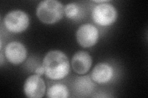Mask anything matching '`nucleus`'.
<instances>
[{"label":"nucleus","instance_id":"nucleus-1","mask_svg":"<svg viewBox=\"0 0 148 98\" xmlns=\"http://www.w3.org/2000/svg\"><path fill=\"white\" fill-rule=\"evenodd\" d=\"M42 66L46 76L51 80H59L66 77L70 72V63L64 52L52 50L46 55Z\"/></svg>","mask_w":148,"mask_h":98},{"label":"nucleus","instance_id":"nucleus-2","mask_svg":"<svg viewBox=\"0 0 148 98\" xmlns=\"http://www.w3.org/2000/svg\"><path fill=\"white\" fill-rule=\"evenodd\" d=\"M36 14L41 22L46 24H53L62 19L64 14V7L56 0H45L38 4Z\"/></svg>","mask_w":148,"mask_h":98},{"label":"nucleus","instance_id":"nucleus-3","mask_svg":"<svg viewBox=\"0 0 148 98\" xmlns=\"http://www.w3.org/2000/svg\"><path fill=\"white\" fill-rule=\"evenodd\" d=\"M92 19L101 26L112 24L117 18V11L112 4L108 3H101L95 6L92 11Z\"/></svg>","mask_w":148,"mask_h":98},{"label":"nucleus","instance_id":"nucleus-4","mask_svg":"<svg viewBox=\"0 0 148 98\" xmlns=\"http://www.w3.org/2000/svg\"><path fill=\"white\" fill-rule=\"evenodd\" d=\"M4 24L6 29L14 33L25 31L29 25V18L27 14L21 10L8 12L4 18Z\"/></svg>","mask_w":148,"mask_h":98},{"label":"nucleus","instance_id":"nucleus-5","mask_svg":"<svg viewBox=\"0 0 148 98\" xmlns=\"http://www.w3.org/2000/svg\"><path fill=\"white\" fill-rule=\"evenodd\" d=\"M76 38L78 43L83 47H91L98 42L99 32L95 26L86 23L78 28Z\"/></svg>","mask_w":148,"mask_h":98},{"label":"nucleus","instance_id":"nucleus-6","mask_svg":"<svg viewBox=\"0 0 148 98\" xmlns=\"http://www.w3.org/2000/svg\"><path fill=\"white\" fill-rule=\"evenodd\" d=\"M45 91V83L40 76L32 75L26 79L24 85V91L28 97H42Z\"/></svg>","mask_w":148,"mask_h":98},{"label":"nucleus","instance_id":"nucleus-7","mask_svg":"<svg viewBox=\"0 0 148 98\" xmlns=\"http://www.w3.org/2000/svg\"><path fill=\"white\" fill-rule=\"evenodd\" d=\"M4 53L8 60L13 64H19L26 59L27 49L19 42L13 41L5 47Z\"/></svg>","mask_w":148,"mask_h":98},{"label":"nucleus","instance_id":"nucleus-8","mask_svg":"<svg viewBox=\"0 0 148 98\" xmlns=\"http://www.w3.org/2000/svg\"><path fill=\"white\" fill-rule=\"evenodd\" d=\"M92 58L85 51H78L73 56L72 66L73 71L78 74H84L91 67Z\"/></svg>","mask_w":148,"mask_h":98},{"label":"nucleus","instance_id":"nucleus-9","mask_svg":"<svg viewBox=\"0 0 148 98\" xmlns=\"http://www.w3.org/2000/svg\"><path fill=\"white\" fill-rule=\"evenodd\" d=\"M113 76V69L109 64L101 63L96 64L91 72V78L98 83L109 82Z\"/></svg>","mask_w":148,"mask_h":98},{"label":"nucleus","instance_id":"nucleus-10","mask_svg":"<svg viewBox=\"0 0 148 98\" xmlns=\"http://www.w3.org/2000/svg\"><path fill=\"white\" fill-rule=\"evenodd\" d=\"M69 96L67 87L61 83L54 84L49 87L47 91V96L51 98H66Z\"/></svg>","mask_w":148,"mask_h":98},{"label":"nucleus","instance_id":"nucleus-11","mask_svg":"<svg viewBox=\"0 0 148 98\" xmlns=\"http://www.w3.org/2000/svg\"><path fill=\"white\" fill-rule=\"evenodd\" d=\"M75 88L81 94H88L93 89V84L90 77L85 76L78 78L75 83Z\"/></svg>","mask_w":148,"mask_h":98},{"label":"nucleus","instance_id":"nucleus-12","mask_svg":"<svg viewBox=\"0 0 148 98\" xmlns=\"http://www.w3.org/2000/svg\"><path fill=\"white\" fill-rule=\"evenodd\" d=\"M79 8L75 3H69L64 7V13L69 18H73L78 16Z\"/></svg>","mask_w":148,"mask_h":98},{"label":"nucleus","instance_id":"nucleus-13","mask_svg":"<svg viewBox=\"0 0 148 98\" xmlns=\"http://www.w3.org/2000/svg\"><path fill=\"white\" fill-rule=\"evenodd\" d=\"M35 72H36V74H37V75H38L40 76L43 75V74H45V69H44L43 66H41L38 68H37L35 70Z\"/></svg>","mask_w":148,"mask_h":98}]
</instances>
